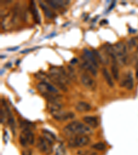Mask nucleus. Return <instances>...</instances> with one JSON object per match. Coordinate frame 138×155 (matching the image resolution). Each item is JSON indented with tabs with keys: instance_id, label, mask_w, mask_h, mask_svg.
I'll return each mask as SVG.
<instances>
[{
	"instance_id": "nucleus-13",
	"label": "nucleus",
	"mask_w": 138,
	"mask_h": 155,
	"mask_svg": "<svg viewBox=\"0 0 138 155\" xmlns=\"http://www.w3.org/2000/svg\"><path fill=\"white\" fill-rule=\"evenodd\" d=\"M47 4L50 5L52 8L55 9H59L60 8H62L65 5L68 4L70 3L69 1H46Z\"/></svg>"
},
{
	"instance_id": "nucleus-20",
	"label": "nucleus",
	"mask_w": 138,
	"mask_h": 155,
	"mask_svg": "<svg viewBox=\"0 0 138 155\" xmlns=\"http://www.w3.org/2000/svg\"><path fill=\"white\" fill-rule=\"evenodd\" d=\"M91 147L94 149H96V150L104 151L106 149V145H105V143H103V142H98V143H94L91 146Z\"/></svg>"
},
{
	"instance_id": "nucleus-5",
	"label": "nucleus",
	"mask_w": 138,
	"mask_h": 155,
	"mask_svg": "<svg viewBox=\"0 0 138 155\" xmlns=\"http://www.w3.org/2000/svg\"><path fill=\"white\" fill-rule=\"evenodd\" d=\"M81 81L83 86L90 91H95L97 88V83L87 73H83L81 75Z\"/></svg>"
},
{
	"instance_id": "nucleus-18",
	"label": "nucleus",
	"mask_w": 138,
	"mask_h": 155,
	"mask_svg": "<svg viewBox=\"0 0 138 155\" xmlns=\"http://www.w3.org/2000/svg\"><path fill=\"white\" fill-rule=\"evenodd\" d=\"M102 74L104 76V79L106 80L107 84L109 85L110 87H113L114 86L113 81H112L111 76H110V74H109V72H108V71L106 68H104L102 69Z\"/></svg>"
},
{
	"instance_id": "nucleus-27",
	"label": "nucleus",
	"mask_w": 138,
	"mask_h": 155,
	"mask_svg": "<svg viewBox=\"0 0 138 155\" xmlns=\"http://www.w3.org/2000/svg\"><path fill=\"white\" fill-rule=\"evenodd\" d=\"M136 78L138 81V61L136 63Z\"/></svg>"
},
{
	"instance_id": "nucleus-2",
	"label": "nucleus",
	"mask_w": 138,
	"mask_h": 155,
	"mask_svg": "<svg viewBox=\"0 0 138 155\" xmlns=\"http://www.w3.org/2000/svg\"><path fill=\"white\" fill-rule=\"evenodd\" d=\"M112 47L118 61L121 63H126L128 56H127V49L125 43L120 41L116 43Z\"/></svg>"
},
{
	"instance_id": "nucleus-4",
	"label": "nucleus",
	"mask_w": 138,
	"mask_h": 155,
	"mask_svg": "<svg viewBox=\"0 0 138 155\" xmlns=\"http://www.w3.org/2000/svg\"><path fill=\"white\" fill-rule=\"evenodd\" d=\"M37 147L39 152L46 154H50L52 152V144L50 143L43 136H39L37 140Z\"/></svg>"
},
{
	"instance_id": "nucleus-24",
	"label": "nucleus",
	"mask_w": 138,
	"mask_h": 155,
	"mask_svg": "<svg viewBox=\"0 0 138 155\" xmlns=\"http://www.w3.org/2000/svg\"><path fill=\"white\" fill-rule=\"evenodd\" d=\"M92 53H93L94 56H95V59H96V60H97V61L98 62V63H104L103 58H102V56H101V54L96 50H93L92 51Z\"/></svg>"
},
{
	"instance_id": "nucleus-15",
	"label": "nucleus",
	"mask_w": 138,
	"mask_h": 155,
	"mask_svg": "<svg viewBox=\"0 0 138 155\" xmlns=\"http://www.w3.org/2000/svg\"><path fill=\"white\" fill-rule=\"evenodd\" d=\"M21 132L24 134L29 145H33L34 143V136L32 130L30 129H23Z\"/></svg>"
},
{
	"instance_id": "nucleus-29",
	"label": "nucleus",
	"mask_w": 138,
	"mask_h": 155,
	"mask_svg": "<svg viewBox=\"0 0 138 155\" xmlns=\"http://www.w3.org/2000/svg\"><path fill=\"white\" fill-rule=\"evenodd\" d=\"M77 62V59H73L70 61V63H76Z\"/></svg>"
},
{
	"instance_id": "nucleus-7",
	"label": "nucleus",
	"mask_w": 138,
	"mask_h": 155,
	"mask_svg": "<svg viewBox=\"0 0 138 155\" xmlns=\"http://www.w3.org/2000/svg\"><path fill=\"white\" fill-rule=\"evenodd\" d=\"M121 86H124L126 87L127 90H132L134 86V81H133V76H132V72H128L126 74V77L123 80L122 82L121 83Z\"/></svg>"
},
{
	"instance_id": "nucleus-10",
	"label": "nucleus",
	"mask_w": 138,
	"mask_h": 155,
	"mask_svg": "<svg viewBox=\"0 0 138 155\" xmlns=\"http://www.w3.org/2000/svg\"><path fill=\"white\" fill-rule=\"evenodd\" d=\"M46 105L47 108L48 109L49 111L51 113L61 110V109L63 107V104L61 103L60 101H48V103H47Z\"/></svg>"
},
{
	"instance_id": "nucleus-1",
	"label": "nucleus",
	"mask_w": 138,
	"mask_h": 155,
	"mask_svg": "<svg viewBox=\"0 0 138 155\" xmlns=\"http://www.w3.org/2000/svg\"><path fill=\"white\" fill-rule=\"evenodd\" d=\"M63 132L66 136H73L77 135H90L92 134L90 127L80 121H75L67 124L63 128Z\"/></svg>"
},
{
	"instance_id": "nucleus-3",
	"label": "nucleus",
	"mask_w": 138,
	"mask_h": 155,
	"mask_svg": "<svg viewBox=\"0 0 138 155\" xmlns=\"http://www.w3.org/2000/svg\"><path fill=\"white\" fill-rule=\"evenodd\" d=\"M90 141L87 135H77L71 136L68 141V146L70 147H83L88 145Z\"/></svg>"
},
{
	"instance_id": "nucleus-12",
	"label": "nucleus",
	"mask_w": 138,
	"mask_h": 155,
	"mask_svg": "<svg viewBox=\"0 0 138 155\" xmlns=\"http://www.w3.org/2000/svg\"><path fill=\"white\" fill-rule=\"evenodd\" d=\"M83 59V63H82V67L84 69H86L88 71H89V72L91 73L93 76H96L97 75V69L95 66H94L91 63H90L89 61H87L86 59H84V58L82 57Z\"/></svg>"
},
{
	"instance_id": "nucleus-8",
	"label": "nucleus",
	"mask_w": 138,
	"mask_h": 155,
	"mask_svg": "<svg viewBox=\"0 0 138 155\" xmlns=\"http://www.w3.org/2000/svg\"><path fill=\"white\" fill-rule=\"evenodd\" d=\"M83 54L82 56V57L86 59L87 61H88L90 63H91L95 68H98L99 67V63L96 60L95 56H94L93 53H92V51H90L88 49L84 48L83 50Z\"/></svg>"
},
{
	"instance_id": "nucleus-23",
	"label": "nucleus",
	"mask_w": 138,
	"mask_h": 155,
	"mask_svg": "<svg viewBox=\"0 0 138 155\" xmlns=\"http://www.w3.org/2000/svg\"><path fill=\"white\" fill-rule=\"evenodd\" d=\"M19 143H20L21 146L23 147H26L28 146V145H29L23 132H21L20 135H19Z\"/></svg>"
},
{
	"instance_id": "nucleus-28",
	"label": "nucleus",
	"mask_w": 138,
	"mask_h": 155,
	"mask_svg": "<svg viewBox=\"0 0 138 155\" xmlns=\"http://www.w3.org/2000/svg\"><path fill=\"white\" fill-rule=\"evenodd\" d=\"M19 48V47H15V48H8V51H16Z\"/></svg>"
},
{
	"instance_id": "nucleus-21",
	"label": "nucleus",
	"mask_w": 138,
	"mask_h": 155,
	"mask_svg": "<svg viewBox=\"0 0 138 155\" xmlns=\"http://www.w3.org/2000/svg\"><path fill=\"white\" fill-rule=\"evenodd\" d=\"M78 155H97V152L91 149H79L77 152Z\"/></svg>"
},
{
	"instance_id": "nucleus-6",
	"label": "nucleus",
	"mask_w": 138,
	"mask_h": 155,
	"mask_svg": "<svg viewBox=\"0 0 138 155\" xmlns=\"http://www.w3.org/2000/svg\"><path fill=\"white\" fill-rule=\"evenodd\" d=\"M52 117L59 121H64L72 119L75 118V114L72 112H65V111H57L51 113Z\"/></svg>"
},
{
	"instance_id": "nucleus-17",
	"label": "nucleus",
	"mask_w": 138,
	"mask_h": 155,
	"mask_svg": "<svg viewBox=\"0 0 138 155\" xmlns=\"http://www.w3.org/2000/svg\"><path fill=\"white\" fill-rule=\"evenodd\" d=\"M42 133L43 137L46 138L49 143H51L52 145L54 143V142L56 141V136H55V134H52L50 131L47 130H42Z\"/></svg>"
},
{
	"instance_id": "nucleus-25",
	"label": "nucleus",
	"mask_w": 138,
	"mask_h": 155,
	"mask_svg": "<svg viewBox=\"0 0 138 155\" xmlns=\"http://www.w3.org/2000/svg\"><path fill=\"white\" fill-rule=\"evenodd\" d=\"M21 155H32V151L30 149H26L21 151Z\"/></svg>"
},
{
	"instance_id": "nucleus-22",
	"label": "nucleus",
	"mask_w": 138,
	"mask_h": 155,
	"mask_svg": "<svg viewBox=\"0 0 138 155\" xmlns=\"http://www.w3.org/2000/svg\"><path fill=\"white\" fill-rule=\"evenodd\" d=\"M66 154V149L62 144H60L57 146L55 149V152L54 155H65Z\"/></svg>"
},
{
	"instance_id": "nucleus-26",
	"label": "nucleus",
	"mask_w": 138,
	"mask_h": 155,
	"mask_svg": "<svg viewBox=\"0 0 138 155\" xmlns=\"http://www.w3.org/2000/svg\"><path fill=\"white\" fill-rule=\"evenodd\" d=\"M4 112H3V110L2 109H1V123H3V121H4Z\"/></svg>"
},
{
	"instance_id": "nucleus-19",
	"label": "nucleus",
	"mask_w": 138,
	"mask_h": 155,
	"mask_svg": "<svg viewBox=\"0 0 138 155\" xmlns=\"http://www.w3.org/2000/svg\"><path fill=\"white\" fill-rule=\"evenodd\" d=\"M110 70H111L112 75L113 76L114 79L118 80L119 76V72L117 63H112L111 67H110Z\"/></svg>"
},
{
	"instance_id": "nucleus-9",
	"label": "nucleus",
	"mask_w": 138,
	"mask_h": 155,
	"mask_svg": "<svg viewBox=\"0 0 138 155\" xmlns=\"http://www.w3.org/2000/svg\"><path fill=\"white\" fill-rule=\"evenodd\" d=\"M83 121L92 128H97L99 126V120L95 116H85L83 117Z\"/></svg>"
},
{
	"instance_id": "nucleus-16",
	"label": "nucleus",
	"mask_w": 138,
	"mask_h": 155,
	"mask_svg": "<svg viewBox=\"0 0 138 155\" xmlns=\"http://www.w3.org/2000/svg\"><path fill=\"white\" fill-rule=\"evenodd\" d=\"M39 6H40L41 7V8L43 10V13H44L46 18H48V19H52V18L54 17V13L51 11V10H50V9L43 2H41V1H39Z\"/></svg>"
},
{
	"instance_id": "nucleus-14",
	"label": "nucleus",
	"mask_w": 138,
	"mask_h": 155,
	"mask_svg": "<svg viewBox=\"0 0 138 155\" xmlns=\"http://www.w3.org/2000/svg\"><path fill=\"white\" fill-rule=\"evenodd\" d=\"M30 11H31V13L32 14V17H33L34 21L38 23H40V18H39V13H38V12H37V8H36V4L34 1H30Z\"/></svg>"
},
{
	"instance_id": "nucleus-11",
	"label": "nucleus",
	"mask_w": 138,
	"mask_h": 155,
	"mask_svg": "<svg viewBox=\"0 0 138 155\" xmlns=\"http://www.w3.org/2000/svg\"><path fill=\"white\" fill-rule=\"evenodd\" d=\"M75 109L78 112H88L92 109L91 105L89 103L84 101H79L75 105Z\"/></svg>"
}]
</instances>
